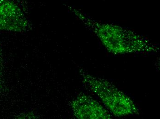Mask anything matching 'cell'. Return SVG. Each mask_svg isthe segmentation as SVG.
Wrapping results in <instances>:
<instances>
[{
  "label": "cell",
  "instance_id": "obj_2",
  "mask_svg": "<svg viewBox=\"0 0 160 119\" xmlns=\"http://www.w3.org/2000/svg\"><path fill=\"white\" fill-rule=\"evenodd\" d=\"M29 26L21 7L13 0H0V30L21 32Z\"/></svg>",
  "mask_w": 160,
  "mask_h": 119
},
{
  "label": "cell",
  "instance_id": "obj_1",
  "mask_svg": "<svg viewBox=\"0 0 160 119\" xmlns=\"http://www.w3.org/2000/svg\"><path fill=\"white\" fill-rule=\"evenodd\" d=\"M84 83L100 98L116 117L135 115L138 110L132 100L110 82L101 78L82 73Z\"/></svg>",
  "mask_w": 160,
  "mask_h": 119
},
{
  "label": "cell",
  "instance_id": "obj_4",
  "mask_svg": "<svg viewBox=\"0 0 160 119\" xmlns=\"http://www.w3.org/2000/svg\"><path fill=\"white\" fill-rule=\"evenodd\" d=\"M2 63L0 51V90L2 89Z\"/></svg>",
  "mask_w": 160,
  "mask_h": 119
},
{
  "label": "cell",
  "instance_id": "obj_5",
  "mask_svg": "<svg viewBox=\"0 0 160 119\" xmlns=\"http://www.w3.org/2000/svg\"><path fill=\"white\" fill-rule=\"evenodd\" d=\"M15 1L16 3H17L20 7L21 6L24 7L25 6V0H13Z\"/></svg>",
  "mask_w": 160,
  "mask_h": 119
},
{
  "label": "cell",
  "instance_id": "obj_3",
  "mask_svg": "<svg viewBox=\"0 0 160 119\" xmlns=\"http://www.w3.org/2000/svg\"><path fill=\"white\" fill-rule=\"evenodd\" d=\"M73 114L78 119H110L112 116L103 105L87 95L79 96L72 103Z\"/></svg>",
  "mask_w": 160,
  "mask_h": 119
}]
</instances>
